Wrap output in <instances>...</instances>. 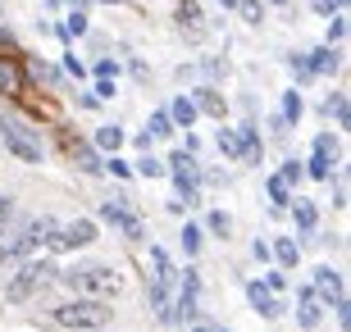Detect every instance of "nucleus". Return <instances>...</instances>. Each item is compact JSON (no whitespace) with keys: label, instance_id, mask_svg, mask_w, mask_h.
<instances>
[{"label":"nucleus","instance_id":"1","mask_svg":"<svg viewBox=\"0 0 351 332\" xmlns=\"http://www.w3.org/2000/svg\"><path fill=\"white\" fill-rule=\"evenodd\" d=\"M60 282H69L73 292L91 296V301H105V296H114L119 287H123V278H119L114 264H73L60 273Z\"/></svg>","mask_w":351,"mask_h":332},{"label":"nucleus","instance_id":"2","mask_svg":"<svg viewBox=\"0 0 351 332\" xmlns=\"http://www.w3.org/2000/svg\"><path fill=\"white\" fill-rule=\"evenodd\" d=\"M51 282H60L55 259H27V264L5 282V301H10V305H23V301H32V296L41 292V287H51Z\"/></svg>","mask_w":351,"mask_h":332},{"label":"nucleus","instance_id":"3","mask_svg":"<svg viewBox=\"0 0 351 332\" xmlns=\"http://www.w3.org/2000/svg\"><path fill=\"white\" fill-rule=\"evenodd\" d=\"M51 319L69 332H91V328H105V323H110V305H105V301H91V296H78V301L55 305Z\"/></svg>","mask_w":351,"mask_h":332},{"label":"nucleus","instance_id":"4","mask_svg":"<svg viewBox=\"0 0 351 332\" xmlns=\"http://www.w3.org/2000/svg\"><path fill=\"white\" fill-rule=\"evenodd\" d=\"M0 141H5V151H10L14 159L41 164V141L32 137V128H23L19 118H5V123H0Z\"/></svg>","mask_w":351,"mask_h":332},{"label":"nucleus","instance_id":"5","mask_svg":"<svg viewBox=\"0 0 351 332\" xmlns=\"http://www.w3.org/2000/svg\"><path fill=\"white\" fill-rule=\"evenodd\" d=\"M173 173V187H178V201L196 205V192H201V168H196L192 151H173L169 155V164H165Z\"/></svg>","mask_w":351,"mask_h":332},{"label":"nucleus","instance_id":"6","mask_svg":"<svg viewBox=\"0 0 351 332\" xmlns=\"http://www.w3.org/2000/svg\"><path fill=\"white\" fill-rule=\"evenodd\" d=\"M96 214H101V223H110V228H119L123 237H128V242H142V237H146L142 218H137V214L128 209V201H123V196H119V201H105L101 209H96Z\"/></svg>","mask_w":351,"mask_h":332},{"label":"nucleus","instance_id":"7","mask_svg":"<svg viewBox=\"0 0 351 332\" xmlns=\"http://www.w3.org/2000/svg\"><path fill=\"white\" fill-rule=\"evenodd\" d=\"M333 164H338V141L328 137V132H319L315 137V155H311V164H306V173L319 182H333Z\"/></svg>","mask_w":351,"mask_h":332},{"label":"nucleus","instance_id":"8","mask_svg":"<svg viewBox=\"0 0 351 332\" xmlns=\"http://www.w3.org/2000/svg\"><path fill=\"white\" fill-rule=\"evenodd\" d=\"M60 232H64V223H60V218H55V214H41V218H32V223L23 228V237L32 242V251H37V246L60 251Z\"/></svg>","mask_w":351,"mask_h":332},{"label":"nucleus","instance_id":"9","mask_svg":"<svg viewBox=\"0 0 351 332\" xmlns=\"http://www.w3.org/2000/svg\"><path fill=\"white\" fill-rule=\"evenodd\" d=\"M196 292H201V273L187 264V273H182V296H178V305H173L169 323H192L196 319Z\"/></svg>","mask_w":351,"mask_h":332},{"label":"nucleus","instance_id":"10","mask_svg":"<svg viewBox=\"0 0 351 332\" xmlns=\"http://www.w3.org/2000/svg\"><path fill=\"white\" fill-rule=\"evenodd\" d=\"M96 218H73V223H64V232H60V251H82V246L96 242Z\"/></svg>","mask_w":351,"mask_h":332},{"label":"nucleus","instance_id":"11","mask_svg":"<svg viewBox=\"0 0 351 332\" xmlns=\"http://www.w3.org/2000/svg\"><path fill=\"white\" fill-rule=\"evenodd\" d=\"M247 301H251V309H256L261 319H278V314H283V301H278L265 282H247Z\"/></svg>","mask_w":351,"mask_h":332},{"label":"nucleus","instance_id":"12","mask_svg":"<svg viewBox=\"0 0 351 332\" xmlns=\"http://www.w3.org/2000/svg\"><path fill=\"white\" fill-rule=\"evenodd\" d=\"M315 296H324L328 305H333V301H342V273L333 264H319L315 268V287H311Z\"/></svg>","mask_w":351,"mask_h":332},{"label":"nucleus","instance_id":"13","mask_svg":"<svg viewBox=\"0 0 351 332\" xmlns=\"http://www.w3.org/2000/svg\"><path fill=\"white\" fill-rule=\"evenodd\" d=\"M297 301H301V305H297L301 328H306V332H315V328H319V319H324V309H319V296H315L311 287H301V292H297Z\"/></svg>","mask_w":351,"mask_h":332},{"label":"nucleus","instance_id":"14","mask_svg":"<svg viewBox=\"0 0 351 332\" xmlns=\"http://www.w3.org/2000/svg\"><path fill=\"white\" fill-rule=\"evenodd\" d=\"M192 105H196V114H210V118H219V123H223V114H228V101H223L219 91H210V87L196 91Z\"/></svg>","mask_w":351,"mask_h":332},{"label":"nucleus","instance_id":"15","mask_svg":"<svg viewBox=\"0 0 351 332\" xmlns=\"http://www.w3.org/2000/svg\"><path fill=\"white\" fill-rule=\"evenodd\" d=\"M123 128L119 123H105V128H96V137H91V151H105V155H119V146H123Z\"/></svg>","mask_w":351,"mask_h":332},{"label":"nucleus","instance_id":"16","mask_svg":"<svg viewBox=\"0 0 351 332\" xmlns=\"http://www.w3.org/2000/svg\"><path fill=\"white\" fill-rule=\"evenodd\" d=\"M19 91H23V64L0 60V96H19Z\"/></svg>","mask_w":351,"mask_h":332},{"label":"nucleus","instance_id":"17","mask_svg":"<svg viewBox=\"0 0 351 332\" xmlns=\"http://www.w3.org/2000/svg\"><path fill=\"white\" fill-rule=\"evenodd\" d=\"M165 114H169L173 128H187V132H192V123H196V105H192V96H173V105L165 110Z\"/></svg>","mask_w":351,"mask_h":332},{"label":"nucleus","instance_id":"18","mask_svg":"<svg viewBox=\"0 0 351 332\" xmlns=\"http://www.w3.org/2000/svg\"><path fill=\"white\" fill-rule=\"evenodd\" d=\"M287 209H292V218H297V228L301 232H315L319 228V209H315V201H287Z\"/></svg>","mask_w":351,"mask_h":332},{"label":"nucleus","instance_id":"19","mask_svg":"<svg viewBox=\"0 0 351 332\" xmlns=\"http://www.w3.org/2000/svg\"><path fill=\"white\" fill-rule=\"evenodd\" d=\"M269 259H278V268H297V259H301V246L292 242V237H274V246H269Z\"/></svg>","mask_w":351,"mask_h":332},{"label":"nucleus","instance_id":"20","mask_svg":"<svg viewBox=\"0 0 351 332\" xmlns=\"http://www.w3.org/2000/svg\"><path fill=\"white\" fill-rule=\"evenodd\" d=\"M306 60H311V73H315V77L333 73V68L342 64V55L333 51V46H319V51H311V55H306Z\"/></svg>","mask_w":351,"mask_h":332},{"label":"nucleus","instance_id":"21","mask_svg":"<svg viewBox=\"0 0 351 332\" xmlns=\"http://www.w3.org/2000/svg\"><path fill=\"white\" fill-rule=\"evenodd\" d=\"M301 114H306V101H301V87H287L283 91V123H301Z\"/></svg>","mask_w":351,"mask_h":332},{"label":"nucleus","instance_id":"22","mask_svg":"<svg viewBox=\"0 0 351 332\" xmlns=\"http://www.w3.org/2000/svg\"><path fill=\"white\" fill-rule=\"evenodd\" d=\"M324 114H328V118H338V128H347V123H351L347 91H333V96H328V101H324Z\"/></svg>","mask_w":351,"mask_h":332},{"label":"nucleus","instance_id":"23","mask_svg":"<svg viewBox=\"0 0 351 332\" xmlns=\"http://www.w3.org/2000/svg\"><path fill=\"white\" fill-rule=\"evenodd\" d=\"M265 192H269V214L274 218H278V214H287V201H292V192H287V187H283V182H278V178H269V182H265Z\"/></svg>","mask_w":351,"mask_h":332},{"label":"nucleus","instance_id":"24","mask_svg":"<svg viewBox=\"0 0 351 332\" xmlns=\"http://www.w3.org/2000/svg\"><path fill=\"white\" fill-rule=\"evenodd\" d=\"M73 159H78V168H82V173H91V178H96V173H105L101 151H91V146H78V151H73Z\"/></svg>","mask_w":351,"mask_h":332},{"label":"nucleus","instance_id":"25","mask_svg":"<svg viewBox=\"0 0 351 332\" xmlns=\"http://www.w3.org/2000/svg\"><path fill=\"white\" fill-rule=\"evenodd\" d=\"M201 237H206V232H201V223H192V218H187V223H182V232H178V242H182V251H187V259L196 255V251H201Z\"/></svg>","mask_w":351,"mask_h":332},{"label":"nucleus","instance_id":"26","mask_svg":"<svg viewBox=\"0 0 351 332\" xmlns=\"http://www.w3.org/2000/svg\"><path fill=\"white\" fill-rule=\"evenodd\" d=\"M287 73H292V82H297V87H306V82H311V60H306V55H287Z\"/></svg>","mask_w":351,"mask_h":332},{"label":"nucleus","instance_id":"27","mask_svg":"<svg viewBox=\"0 0 351 332\" xmlns=\"http://www.w3.org/2000/svg\"><path fill=\"white\" fill-rule=\"evenodd\" d=\"M237 14H242V23L261 27L265 23V0H237Z\"/></svg>","mask_w":351,"mask_h":332},{"label":"nucleus","instance_id":"28","mask_svg":"<svg viewBox=\"0 0 351 332\" xmlns=\"http://www.w3.org/2000/svg\"><path fill=\"white\" fill-rule=\"evenodd\" d=\"M219 155L242 159V137H237V128H219Z\"/></svg>","mask_w":351,"mask_h":332},{"label":"nucleus","instance_id":"29","mask_svg":"<svg viewBox=\"0 0 351 332\" xmlns=\"http://www.w3.org/2000/svg\"><path fill=\"white\" fill-rule=\"evenodd\" d=\"M82 32H87V10H73V14L64 18V27H60V37L73 41V37H82Z\"/></svg>","mask_w":351,"mask_h":332},{"label":"nucleus","instance_id":"30","mask_svg":"<svg viewBox=\"0 0 351 332\" xmlns=\"http://www.w3.org/2000/svg\"><path fill=\"white\" fill-rule=\"evenodd\" d=\"M151 264H156V282L169 287V282H173V264H169V255H165L160 246H151Z\"/></svg>","mask_w":351,"mask_h":332},{"label":"nucleus","instance_id":"31","mask_svg":"<svg viewBox=\"0 0 351 332\" xmlns=\"http://www.w3.org/2000/svg\"><path fill=\"white\" fill-rule=\"evenodd\" d=\"M146 137H173V123H169L165 110H156V114L146 118Z\"/></svg>","mask_w":351,"mask_h":332},{"label":"nucleus","instance_id":"32","mask_svg":"<svg viewBox=\"0 0 351 332\" xmlns=\"http://www.w3.org/2000/svg\"><path fill=\"white\" fill-rule=\"evenodd\" d=\"M301 178H306V164H301V159H283V173H278V182H283V187H297Z\"/></svg>","mask_w":351,"mask_h":332},{"label":"nucleus","instance_id":"33","mask_svg":"<svg viewBox=\"0 0 351 332\" xmlns=\"http://www.w3.org/2000/svg\"><path fill=\"white\" fill-rule=\"evenodd\" d=\"M206 228L215 232V237H228V232H233V218L223 214V209H210V218H206Z\"/></svg>","mask_w":351,"mask_h":332},{"label":"nucleus","instance_id":"34","mask_svg":"<svg viewBox=\"0 0 351 332\" xmlns=\"http://www.w3.org/2000/svg\"><path fill=\"white\" fill-rule=\"evenodd\" d=\"M137 173H142V178H165L169 168H165V164H160V159H156V155L146 151V155H142V164H137Z\"/></svg>","mask_w":351,"mask_h":332},{"label":"nucleus","instance_id":"35","mask_svg":"<svg viewBox=\"0 0 351 332\" xmlns=\"http://www.w3.org/2000/svg\"><path fill=\"white\" fill-rule=\"evenodd\" d=\"M178 23H182V32H201V10H196V5H182Z\"/></svg>","mask_w":351,"mask_h":332},{"label":"nucleus","instance_id":"36","mask_svg":"<svg viewBox=\"0 0 351 332\" xmlns=\"http://www.w3.org/2000/svg\"><path fill=\"white\" fill-rule=\"evenodd\" d=\"M347 37V14H328V46H338Z\"/></svg>","mask_w":351,"mask_h":332},{"label":"nucleus","instance_id":"37","mask_svg":"<svg viewBox=\"0 0 351 332\" xmlns=\"http://www.w3.org/2000/svg\"><path fill=\"white\" fill-rule=\"evenodd\" d=\"M105 173H114V178H132V164H123L119 155H110V159H105Z\"/></svg>","mask_w":351,"mask_h":332},{"label":"nucleus","instance_id":"38","mask_svg":"<svg viewBox=\"0 0 351 332\" xmlns=\"http://www.w3.org/2000/svg\"><path fill=\"white\" fill-rule=\"evenodd\" d=\"M311 5H315V14H324V18H328V14H342V10H347V0H311Z\"/></svg>","mask_w":351,"mask_h":332},{"label":"nucleus","instance_id":"39","mask_svg":"<svg viewBox=\"0 0 351 332\" xmlns=\"http://www.w3.org/2000/svg\"><path fill=\"white\" fill-rule=\"evenodd\" d=\"M27 68H32V73H37L41 82H60V68H51V64H41V60H32V64H27Z\"/></svg>","mask_w":351,"mask_h":332},{"label":"nucleus","instance_id":"40","mask_svg":"<svg viewBox=\"0 0 351 332\" xmlns=\"http://www.w3.org/2000/svg\"><path fill=\"white\" fill-rule=\"evenodd\" d=\"M96 101H110L114 96V77H96V91H91Z\"/></svg>","mask_w":351,"mask_h":332},{"label":"nucleus","instance_id":"41","mask_svg":"<svg viewBox=\"0 0 351 332\" xmlns=\"http://www.w3.org/2000/svg\"><path fill=\"white\" fill-rule=\"evenodd\" d=\"M96 77H119V60H101V64H96Z\"/></svg>","mask_w":351,"mask_h":332},{"label":"nucleus","instance_id":"42","mask_svg":"<svg viewBox=\"0 0 351 332\" xmlns=\"http://www.w3.org/2000/svg\"><path fill=\"white\" fill-rule=\"evenodd\" d=\"M14 205H19L14 196H0V223H10V218H14Z\"/></svg>","mask_w":351,"mask_h":332},{"label":"nucleus","instance_id":"43","mask_svg":"<svg viewBox=\"0 0 351 332\" xmlns=\"http://www.w3.org/2000/svg\"><path fill=\"white\" fill-rule=\"evenodd\" d=\"M64 73H69V77H82V73H87V68L78 64V55H64Z\"/></svg>","mask_w":351,"mask_h":332},{"label":"nucleus","instance_id":"44","mask_svg":"<svg viewBox=\"0 0 351 332\" xmlns=\"http://www.w3.org/2000/svg\"><path fill=\"white\" fill-rule=\"evenodd\" d=\"M261 282H265V287H269L274 296H278V292H283V287H287V278H283V273H269V278H261Z\"/></svg>","mask_w":351,"mask_h":332},{"label":"nucleus","instance_id":"45","mask_svg":"<svg viewBox=\"0 0 351 332\" xmlns=\"http://www.w3.org/2000/svg\"><path fill=\"white\" fill-rule=\"evenodd\" d=\"M251 255H256V259L265 264V259H269V242H256V246H251Z\"/></svg>","mask_w":351,"mask_h":332},{"label":"nucleus","instance_id":"46","mask_svg":"<svg viewBox=\"0 0 351 332\" xmlns=\"http://www.w3.org/2000/svg\"><path fill=\"white\" fill-rule=\"evenodd\" d=\"M333 205H338V209L347 205V182H338V187H333Z\"/></svg>","mask_w":351,"mask_h":332},{"label":"nucleus","instance_id":"47","mask_svg":"<svg viewBox=\"0 0 351 332\" xmlns=\"http://www.w3.org/2000/svg\"><path fill=\"white\" fill-rule=\"evenodd\" d=\"M0 264H10V237L0 232Z\"/></svg>","mask_w":351,"mask_h":332},{"label":"nucleus","instance_id":"48","mask_svg":"<svg viewBox=\"0 0 351 332\" xmlns=\"http://www.w3.org/2000/svg\"><path fill=\"white\" fill-rule=\"evenodd\" d=\"M0 51H14V37H10V27H0Z\"/></svg>","mask_w":351,"mask_h":332},{"label":"nucleus","instance_id":"49","mask_svg":"<svg viewBox=\"0 0 351 332\" xmlns=\"http://www.w3.org/2000/svg\"><path fill=\"white\" fill-rule=\"evenodd\" d=\"M69 5H73V10H87V5H91V0H69Z\"/></svg>","mask_w":351,"mask_h":332},{"label":"nucleus","instance_id":"50","mask_svg":"<svg viewBox=\"0 0 351 332\" xmlns=\"http://www.w3.org/2000/svg\"><path fill=\"white\" fill-rule=\"evenodd\" d=\"M219 5H223V10H237V0H219Z\"/></svg>","mask_w":351,"mask_h":332},{"label":"nucleus","instance_id":"51","mask_svg":"<svg viewBox=\"0 0 351 332\" xmlns=\"http://www.w3.org/2000/svg\"><path fill=\"white\" fill-rule=\"evenodd\" d=\"M192 332H215V328H192Z\"/></svg>","mask_w":351,"mask_h":332},{"label":"nucleus","instance_id":"52","mask_svg":"<svg viewBox=\"0 0 351 332\" xmlns=\"http://www.w3.org/2000/svg\"><path fill=\"white\" fill-rule=\"evenodd\" d=\"M269 5H287V0H269Z\"/></svg>","mask_w":351,"mask_h":332},{"label":"nucleus","instance_id":"53","mask_svg":"<svg viewBox=\"0 0 351 332\" xmlns=\"http://www.w3.org/2000/svg\"><path fill=\"white\" fill-rule=\"evenodd\" d=\"M215 332H233V328H215Z\"/></svg>","mask_w":351,"mask_h":332},{"label":"nucleus","instance_id":"54","mask_svg":"<svg viewBox=\"0 0 351 332\" xmlns=\"http://www.w3.org/2000/svg\"><path fill=\"white\" fill-rule=\"evenodd\" d=\"M105 5H119V0H105Z\"/></svg>","mask_w":351,"mask_h":332},{"label":"nucleus","instance_id":"55","mask_svg":"<svg viewBox=\"0 0 351 332\" xmlns=\"http://www.w3.org/2000/svg\"><path fill=\"white\" fill-rule=\"evenodd\" d=\"M91 332H105V328H91Z\"/></svg>","mask_w":351,"mask_h":332},{"label":"nucleus","instance_id":"56","mask_svg":"<svg viewBox=\"0 0 351 332\" xmlns=\"http://www.w3.org/2000/svg\"><path fill=\"white\" fill-rule=\"evenodd\" d=\"M0 14H5V10H0Z\"/></svg>","mask_w":351,"mask_h":332}]
</instances>
